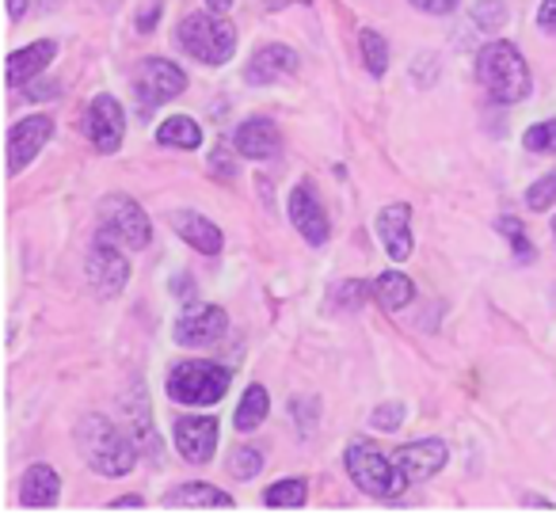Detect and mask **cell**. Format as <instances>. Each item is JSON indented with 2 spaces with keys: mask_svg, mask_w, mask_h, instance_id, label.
<instances>
[{
  "mask_svg": "<svg viewBox=\"0 0 556 514\" xmlns=\"http://www.w3.org/2000/svg\"><path fill=\"white\" fill-rule=\"evenodd\" d=\"M408 222H412V206H408V202H393V206H386L378 214V237H381V245H386L389 260H396V263L412 255V229H408Z\"/></svg>",
  "mask_w": 556,
  "mask_h": 514,
  "instance_id": "cell-16",
  "label": "cell"
},
{
  "mask_svg": "<svg viewBox=\"0 0 556 514\" xmlns=\"http://www.w3.org/2000/svg\"><path fill=\"white\" fill-rule=\"evenodd\" d=\"M210 168H214L222 179H232V176H237V168H232V156H229V146H225V141L214 149V156H210Z\"/></svg>",
  "mask_w": 556,
  "mask_h": 514,
  "instance_id": "cell-34",
  "label": "cell"
},
{
  "mask_svg": "<svg viewBox=\"0 0 556 514\" xmlns=\"http://www.w3.org/2000/svg\"><path fill=\"white\" fill-rule=\"evenodd\" d=\"M58 491H62V476L50 465H31L24 476V488H20V499H24V506L47 511V506L58 503Z\"/></svg>",
  "mask_w": 556,
  "mask_h": 514,
  "instance_id": "cell-21",
  "label": "cell"
},
{
  "mask_svg": "<svg viewBox=\"0 0 556 514\" xmlns=\"http://www.w3.org/2000/svg\"><path fill=\"white\" fill-rule=\"evenodd\" d=\"M229 381L232 377L225 366L206 359H191V362H179L168 374V397L187 408H214L229 392Z\"/></svg>",
  "mask_w": 556,
  "mask_h": 514,
  "instance_id": "cell-5",
  "label": "cell"
},
{
  "mask_svg": "<svg viewBox=\"0 0 556 514\" xmlns=\"http://www.w3.org/2000/svg\"><path fill=\"white\" fill-rule=\"evenodd\" d=\"M85 134L92 141V149L100 153H118L126 138V115L118 108L115 96H96L85 108Z\"/></svg>",
  "mask_w": 556,
  "mask_h": 514,
  "instance_id": "cell-9",
  "label": "cell"
},
{
  "mask_svg": "<svg viewBox=\"0 0 556 514\" xmlns=\"http://www.w3.org/2000/svg\"><path fill=\"white\" fill-rule=\"evenodd\" d=\"M172 225H176L179 240H184V245H191L194 252L217 255V252L225 248L222 229H217V225L210 222V217L194 214V210H184V214H172Z\"/></svg>",
  "mask_w": 556,
  "mask_h": 514,
  "instance_id": "cell-20",
  "label": "cell"
},
{
  "mask_svg": "<svg viewBox=\"0 0 556 514\" xmlns=\"http://www.w3.org/2000/svg\"><path fill=\"white\" fill-rule=\"evenodd\" d=\"M446 442L442 438H419V442H408V446H396L393 461L404 468L408 480H427V476L442 473L446 468Z\"/></svg>",
  "mask_w": 556,
  "mask_h": 514,
  "instance_id": "cell-14",
  "label": "cell"
},
{
  "mask_svg": "<svg viewBox=\"0 0 556 514\" xmlns=\"http://www.w3.org/2000/svg\"><path fill=\"white\" fill-rule=\"evenodd\" d=\"M9 16L12 20H24L27 16V0H9Z\"/></svg>",
  "mask_w": 556,
  "mask_h": 514,
  "instance_id": "cell-41",
  "label": "cell"
},
{
  "mask_svg": "<svg viewBox=\"0 0 556 514\" xmlns=\"http://www.w3.org/2000/svg\"><path fill=\"white\" fill-rule=\"evenodd\" d=\"M146 506V499L141 496H118V499H111V511H141Z\"/></svg>",
  "mask_w": 556,
  "mask_h": 514,
  "instance_id": "cell-39",
  "label": "cell"
},
{
  "mask_svg": "<svg viewBox=\"0 0 556 514\" xmlns=\"http://www.w3.org/2000/svg\"><path fill=\"white\" fill-rule=\"evenodd\" d=\"M225 328H229L225 309L199 305V309H187V313L179 316L172 336H176V343H184V347H214L217 339L225 336Z\"/></svg>",
  "mask_w": 556,
  "mask_h": 514,
  "instance_id": "cell-13",
  "label": "cell"
},
{
  "mask_svg": "<svg viewBox=\"0 0 556 514\" xmlns=\"http://www.w3.org/2000/svg\"><path fill=\"white\" fill-rule=\"evenodd\" d=\"M538 27L545 35H553L556 39V0H541V9H538Z\"/></svg>",
  "mask_w": 556,
  "mask_h": 514,
  "instance_id": "cell-37",
  "label": "cell"
},
{
  "mask_svg": "<svg viewBox=\"0 0 556 514\" xmlns=\"http://www.w3.org/2000/svg\"><path fill=\"white\" fill-rule=\"evenodd\" d=\"M305 496H309V488H305L302 476H290V480L270 484V488L263 491V503L278 506V511H298V506H305Z\"/></svg>",
  "mask_w": 556,
  "mask_h": 514,
  "instance_id": "cell-25",
  "label": "cell"
},
{
  "mask_svg": "<svg viewBox=\"0 0 556 514\" xmlns=\"http://www.w3.org/2000/svg\"><path fill=\"white\" fill-rule=\"evenodd\" d=\"M164 506H172V511H232V496L222 488H214V484H179V488H172L168 496H164Z\"/></svg>",
  "mask_w": 556,
  "mask_h": 514,
  "instance_id": "cell-19",
  "label": "cell"
},
{
  "mask_svg": "<svg viewBox=\"0 0 556 514\" xmlns=\"http://www.w3.org/2000/svg\"><path fill=\"white\" fill-rule=\"evenodd\" d=\"M298 4H309V0H298Z\"/></svg>",
  "mask_w": 556,
  "mask_h": 514,
  "instance_id": "cell-45",
  "label": "cell"
},
{
  "mask_svg": "<svg viewBox=\"0 0 556 514\" xmlns=\"http://www.w3.org/2000/svg\"><path fill=\"white\" fill-rule=\"evenodd\" d=\"M374 298L381 301L386 313H401L416 298V286H412V278L404 271H386V275L374 278Z\"/></svg>",
  "mask_w": 556,
  "mask_h": 514,
  "instance_id": "cell-22",
  "label": "cell"
},
{
  "mask_svg": "<svg viewBox=\"0 0 556 514\" xmlns=\"http://www.w3.org/2000/svg\"><path fill=\"white\" fill-rule=\"evenodd\" d=\"M553 240H556V217H553Z\"/></svg>",
  "mask_w": 556,
  "mask_h": 514,
  "instance_id": "cell-44",
  "label": "cell"
},
{
  "mask_svg": "<svg viewBox=\"0 0 556 514\" xmlns=\"http://www.w3.org/2000/svg\"><path fill=\"white\" fill-rule=\"evenodd\" d=\"M358 42H363L366 73H370V77H386V70H389V42L381 39L378 32H363V35H358Z\"/></svg>",
  "mask_w": 556,
  "mask_h": 514,
  "instance_id": "cell-26",
  "label": "cell"
},
{
  "mask_svg": "<svg viewBox=\"0 0 556 514\" xmlns=\"http://www.w3.org/2000/svg\"><path fill=\"white\" fill-rule=\"evenodd\" d=\"M419 12H427V16H450V12H457V4L462 0H412Z\"/></svg>",
  "mask_w": 556,
  "mask_h": 514,
  "instance_id": "cell-35",
  "label": "cell"
},
{
  "mask_svg": "<svg viewBox=\"0 0 556 514\" xmlns=\"http://www.w3.org/2000/svg\"><path fill=\"white\" fill-rule=\"evenodd\" d=\"M267 412H270L267 389H263V385H248L244 397H240V404H237L232 423H237V430H255L263 419H267Z\"/></svg>",
  "mask_w": 556,
  "mask_h": 514,
  "instance_id": "cell-24",
  "label": "cell"
},
{
  "mask_svg": "<svg viewBox=\"0 0 556 514\" xmlns=\"http://www.w3.org/2000/svg\"><path fill=\"white\" fill-rule=\"evenodd\" d=\"M176 435V450L191 465H206L217 450V415H184L172 427Z\"/></svg>",
  "mask_w": 556,
  "mask_h": 514,
  "instance_id": "cell-11",
  "label": "cell"
},
{
  "mask_svg": "<svg viewBox=\"0 0 556 514\" xmlns=\"http://www.w3.org/2000/svg\"><path fill=\"white\" fill-rule=\"evenodd\" d=\"M54 138V118L50 115H31L24 123H16L9 130V172L20 176L35 156L42 153V146Z\"/></svg>",
  "mask_w": 556,
  "mask_h": 514,
  "instance_id": "cell-10",
  "label": "cell"
},
{
  "mask_svg": "<svg viewBox=\"0 0 556 514\" xmlns=\"http://www.w3.org/2000/svg\"><path fill=\"white\" fill-rule=\"evenodd\" d=\"M366 298H374V283L366 286V283H358V278H351V283L332 286V301H328V305H336V309H358V305H366Z\"/></svg>",
  "mask_w": 556,
  "mask_h": 514,
  "instance_id": "cell-29",
  "label": "cell"
},
{
  "mask_svg": "<svg viewBox=\"0 0 556 514\" xmlns=\"http://www.w3.org/2000/svg\"><path fill=\"white\" fill-rule=\"evenodd\" d=\"M229 473L237 476V480H255V476L263 473V453L255 450V446H237V450L229 453Z\"/></svg>",
  "mask_w": 556,
  "mask_h": 514,
  "instance_id": "cell-28",
  "label": "cell"
},
{
  "mask_svg": "<svg viewBox=\"0 0 556 514\" xmlns=\"http://www.w3.org/2000/svg\"><path fill=\"white\" fill-rule=\"evenodd\" d=\"M526 206H530L533 214H545L548 206H556V168H548V176H541L538 184H530Z\"/></svg>",
  "mask_w": 556,
  "mask_h": 514,
  "instance_id": "cell-31",
  "label": "cell"
},
{
  "mask_svg": "<svg viewBox=\"0 0 556 514\" xmlns=\"http://www.w3.org/2000/svg\"><path fill=\"white\" fill-rule=\"evenodd\" d=\"M156 141H161L164 149H199L202 146V130L194 118L187 115H172L164 118L161 126H156Z\"/></svg>",
  "mask_w": 556,
  "mask_h": 514,
  "instance_id": "cell-23",
  "label": "cell"
},
{
  "mask_svg": "<svg viewBox=\"0 0 556 514\" xmlns=\"http://www.w3.org/2000/svg\"><path fill=\"white\" fill-rule=\"evenodd\" d=\"M206 9L214 12V16H225V12L232 9V0H206Z\"/></svg>",
  "mask_w": 556,
  "mask_h": 514,
  "instance_id": "cell-42",
  "label": "cell"
},
{
  "mask_svg": "<svg viewBox=\"0 0 556 514\" xmlns=\"http://www.w3.org/2000/svg\"><path fill=\"white\" fill-rule=\"evenodd\" d=\"M522 146L530 149V153H556V118L530 126V130L522 134Z\"/></svg>",
  "mask_w": 556,
  "mask_h": 514,
  "instance_id": "cell-32",
  "label": "cell"
},
{
  "mask_svg": "<svg viewBox=\"0 0 556 514\" xmlns=\"http://www.w3.org/2000/svg\"><path fill=\"white\" fill-rule=\"evenodd\" d=\"M85 275L100 298H115V293L130 283V260H126V248L118 245V240L96 233L92 248H88Z\"/></svg>",
  "mask_w": 556,
  "mask_h": 514,
  "instance_id": "cell-7",
  "label": "cell"
},
{
  "mask_svg": "<svg viewBox=\"0 0 556 514\" xmlns=\"http://www.w3.org/2000/svg\"><path fill=\"white\" fill-rule=\"evenodd\" d=\"M156 24H161V4H149V9H141V16H138V32H141V35H149Z\"/></svg>",
  "mask_w": 556,
  "mask_h": 514,
  "instance_id": "cell-38",
  "label": "cell"
},
{
  "mask_svg": "<svg viewBox=\"0 0 556 514\" xmlns=\"http://www.w3.org/2000/svg\"><path fill=\"white\" fill-rule=\"evenodd\" d=\"M176 42L202 65H225L237 54V27L214 12H191L176 27Z\"/></svg>",
  "mask_w": 556,
  "mask_h": 514,
  "instance_id": "cell-4",
  "label": "cell"
},
{
  "mask_svg": "<svg viewBox=\"0 0 556 514\" xmlns=\"http://www.w3.org/2000/svg\"><path fill=\"white\" fill-rule=\"evenodd\" d=\"M103 237L118 240L126 252H141L153 240V225H149L146 210L130 199V195H108L100 206V229Z\"/></svg>",
  "mask_w": 556,
  "mask_h": 514,
  "instance_id": "cell-6",
  "label": "cell"
},
{
  "mask_svg": "<svg viewBox=\"0 0 556 514\" xmlns=\"http://www.w3.org/2000/svg\"><path fill=\"white\" fill-rule=\"evenodd\" d=\"M54 58H58V42H50V39L31 42V47H24V50H12L9 54V85L24 88V85H31V80H39L42 70H47Z\"/></svg>",
  "mask_w": 556,
  "mask_h": 514,
  "instance_id": "cell-18",
  "label": "cell"
},
{
  "mask_svg": "<svg viewBox=\"0 0 556 514\" xmlns=\"http://www.w3.org/2000/svg\"><path fill=\"white\" fill-rule=\"evenodd\" d=\"M176 298H194V286H191V278H176Z\"/></svg>",
  "mask_w": 556,
  "mask_h": 514,
  "instance_id": "cell-40",
  "label": "cell"
},
{
  "mask_svg": "<svg viewBox=\"0 0 556 514\" xmlns=\"http://www.w3.org/2000/svg\"><path fill=\"white\" fill-rule=\"evenodd\" d=\"M290 222H294V229L317 248L328 245V237H332V222H328V214H325V206H320L317 187L313 184L294 187V195H290Z\"/></svg>",
  "mask_w": 556,
  "mask_h": 514,
  "instance_id": "cell-12",
  "label": "cell"
},
{
  "mask_svg": "<svg viewBox=\"0 0 556 514\" xmlns=\"http://www.w3.org/2000/svg\"><path fill=\"white\" fill-rule=\"evenodd\" d=\"M232 146H237V153L244 156V161H270V156L278 153V146H282V138H278L270 118H248V123L237 126Z\"/></svg>",
  "mask_w": 556,
  "mask_h": 514,
  "instance_id": "cell-17",
  "label": "cell"
},
{
  "mask_svg": "<svg viewBox=\"0 0 556 514\" xmlns=\"http://www.w3.org/2000/svg\"><path fill=\"white\" fill-rule=\"evenodd\" d=\"M263 4H267V9H287V4H294V0H263Z\"/></svg>",
  "mask_w": 556,
  "mask_h": 514,
  "instance_id": "cell-43",
  "label": "cell"
},
{
  "mask_svg": "<svg viewBox=\"0 0 556 514\" xmlns=\"http://www.w3.org/2000/svg\"><path fill=\"white\" fill-rule=\"evenodd\" d=\"M184 88V70L176 62H168V58H146L138 65V77H134V96H138L141 108H161V103L176 100Z\"/></svg>",
  "mask_w": 556,
  "mask_h": 514,
  "instance_id": "cell-8",
  "label": "cell"
},
{
  "mask_svg": "<svg viewBox=\"0 0 556 514\" xmlns=\"http://www.w3.org/2000/svg\"><path fill=\"white\" fill-rule=\"evenodd\" d=\"M298 65H302V58H298L290 47H282V42H275V47L255 50L252 62H248V70H244V80L248 85H270L275 77H294Z\"/></svg>",
  "mask_w": 556,
  "mask_h": 514,
  "instance_id": "cell-15",
  "label": "cell"
},
{
  "mask_svg": "<svg viewBox=\"0 0 556 514\" xmlns=\"http://www.w3.org/2000/svg\"><path fill=\"white\" fill-rule=\"evenodd\" d=\"M495 229L507 237V245H510V252L518 255V263H533V245H530V237H526V225L522 222H515V217H500L495 222Z\"/></svg>",
  "mask_w": 556,
  "mask_h": 514,
  "instance_id": "cell-27",
  "label": "cell"
},
{
  "mask_svg": "<svg viewBox=\"0 0 556 514\" xmlns=\"http://www.w3.org/2000/svg\"><path fill=\"white\" fill-rule=\"evenodd\" d=\"M343 465H348L355 488L366 491V496H374V499H401L404 488L412 484L408 476H404V468L396 465L393 457H386L378 446L363 442V438L348 446V453H343Z\"/></svg>",
  "mask_w": 556,
  "mask_h": 514,
  "instance_id": "cell-3",
  "label": "cell"
},
{
  "mask_svg": "<svg viewBox=\"0 0 556 514\" xmlns=\"http://www.w3.org/2000/svg\"><path fill=\"white\" fill-rule=\"evenodd\" d=\"M24 88H27V100H35V103L62 96V85H58V80H42V85H35V80H31V85H24Z\"/></svg>",
  "mask_w": 556,
  "mask_h": 514,
  "instance_id": "cell-36",
  "label": "cell"
},
{
  "mask_svg": "<svg viewBox=\"0 0 556 514\" xmlns=\"http://www.w3.org/2000/svg\"><path fill=\"white\" fill-rule=\"evenodd\" d=\"M370 423H374L378 430H396V427L404 423V408H401V404H381L378 412L370 415Z\"/></svg>",
  "mask_w": 556,
  "mask_h": 514,
  "instance_id": "cell-33",
  "label": "cell"
},
{
  "mask_svg": "<svg viewBox=\"0 0 556 514\" xmlns=\"http://www.w3.org/2000/svg\"><path fill=\"white\" fill-rule=\"evenodd\" d=\"M77 453L100 476H130L138 465V438L118 430L108 415H85L77 423Z\"/></svg>",
  "mask_w": 556,
  "mask_h": 514,
  "instance_id": "cell-1",
  "label": "cell"
},
{
  "mask_svg": "<svg viewBox=\"0 0 556 514\" xmlns=\"http://www.w3.org/2000/svg\"><path fill=\"white\" fill-rule=\"evenodd\" d=\"M477 77L495 103H518L530 96V65L518 54L515 42H488L477 54Z\"/></svg>",
  "mask_w": 556,
  "mask_h": 514,
  "instance_id": "cell-2",
  "label": "cell"
},
{
  "mask_svg": "<svg viewBox=\"0 0 556 514\" xmlns=\"http://www.w3.org/2000/svg\"><path fill=\"white\" fill-rule=\"evenodd\" d=\"M472 24H477L480 32H500V27L507 24V4H503V0H477V4H472Z\"/></svg>",
  "mask_w": 556,
  "mask_h": 514,
  "instance_id": "cell-30",
  "label": "cell"
}]
</instances>
